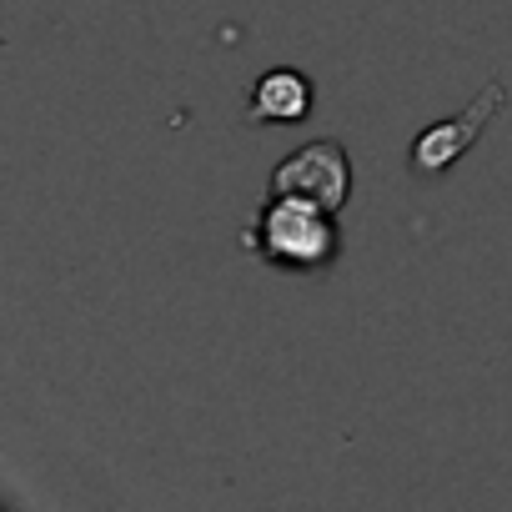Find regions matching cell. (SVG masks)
<instances>
[{
    "instance_id": "cell-3",
    "label": "cell",
    "mask_w": 512,
    "mask_h": 512,
    "mask_svg": "<svg viewBox=\"0 0 512 512\" xmlns=\"http://www.w3.org/2000/svg\"><path fill=\"white\" fill-rule=\"evenodd\" d=\"M352 186H357V171H352V156H347V146L337 136L297 146L267 176L272 196H302V201H317L327 211H342L352 201Z\"/></svg>"
},
{
    "instance_id": "cell-4",
    "label": "cell",
    "mask_w": 512,
    "mask_h": 512,
    "mask_svg": "<svg viewBox=\"0 0 512 512\" xmlns=\"http://www.w3.org/2000/svg\"><path fill=\"white\" fill-rule=\"evenodd\" d=\"M317 106V86L307 71L297 66H272L256 76L251 96H246V126L262 131V126H302Z\"/></svg>"
},
{
    "instance_id": "cell-1",
    "label": "cell",
    "mask_w": 512,
    "mask_h": 512,
    "mask_svg": "<svg viewBox=\"0 0 512 512\" xmlns=\"http://www.w3.org/2000/svg\"><path fill=\"white\" fill-rule=\"evenodd\" d=\"M246 256L287 277H327L342 262V226L337 211L302 201V196H272L256 206V216L241 231Z\"/></svg>"
},
{
    "instance_id": "cell-2",
    "label": "cell",
    "mask_w": 512,
    "mask_h": 512,
    "mask_svg": "<svg viewBox=\"0 0 512 512\" xmlns=\"http://www.w3.org/2000/svg\"><path fill=\"white\" fill-rule=\"evenodd\" d=\"M507 101H512L507 81L492 76V81H482V91H477L457 116H442V121L422 126V131L412 136V151H407L412 176H447V171H452V166L482 141V131L507 111Z\"/></svg>"
}]
</instances>
